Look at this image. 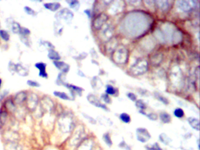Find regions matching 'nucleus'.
Wrapping results in <instances>:
<instances>
[{"label": "nucleus", "instance_id": "nucleus-1", "mask_svg": "<svg viewBox=\"0 0 200 150\" xmlns=\"http://www.w3.org/2000/svg\"><path fill=\"white\" fill-rule=\"evenodd\" d=\"M152 22V17L147 13L134 11L125 16L120 24V29L127 36L137 38L150 29Z\"/></svg>", "mask_w": 200, "mask_h": 150}, {"label": "nucleus", "instance_id": "nucleus-2", "mask_svg": "<svg viewBox=\"0 0 200 150\" xmlns=\"http://www.w3.org/2000/svg\"><path fill=\"white\" fill-rule=\"evenodd\" d=\"M156 38L161 43L178 44L182 40V32L173 23L162 24L154 31Z\"/></svg>", "mask_w": 200, "mask_h": 150}, {"label": "nucleus", "instance_id": "nucleus-3", "mask_svg": "<svg viewBox=\"0 0 200 150\" xmlns=\"http://www.w3.org/2000/svg\"><path fill=\"white\" fill-rule=\"evenodd\" d=\"M57 124L59 131L63 134L72 132L75 127L73 116L69 112L62 113L58 117Z\"/></svg>", "mask_w": 200, "mask_h": 150}, {"label": "nucleus", "instance_id": "nucleus-4", "mask_svg": "<svg viewBox=\"0 0 200 150\" xmlns=\"http://www.w3.org/2000/svg\"><path fill=\"white\" fill-rule=\"evenodd\" d=\"M169 81L171 85L175 89H180L184 85V78L182 70L179 66H171L169 73Z\"/></svg>", "mask_w": 200, "mask_h": 150}, {"label": "nucleus", "instance_id": "nucleus-5", "mask_svg": "<svg viewBox=\"0 0 200 150\" xmlns=\"http://www.w3.org/2000/svg\"><path fill=\"white\" fill-rule=\"evenodd\" d=\"M113 60L117 64H123L127 63L129 59V51L124 45L118 46L112 52Z\"/></svg>", "mask_w": 200, "mask_h": 150}, {"label": "nucleus", "instance_id": "nucleus-6", "mask_svg": "<svg viewBox=\"0 0 200 150\" xmlns=\"http://www.w3.org/2000/svg\"><path fill=\"white\" fill-rule=\"evenodd\" d=\"M149 69V63L144 59H139L130 67V72L134 76H140L145 74Z\"/></svg>", "mask_w": 200, "mask_h": 150}, {"label": "nucleus", "instance_id": "nucleus-7", "mask_svg": "<svg viewBox=\"0 0 200 150\" xmlns=\"http://www.w3.org/2000/svg\"><path fill=\"white\" fill-rule=\"evenodd\" d=\"M198 6V1L192 0H180L176 2L177 8L183 13L190 12L193 8Z\"/></svg>", "mask_w": 200, "mask_h": 150}, {"label": "nucleus", "instance_id": "nucleus-8", "mask_svg": "<svg viewBox=\"0 0 200 150\" xmlns=\"http://www.w3.org/2000/svg\"><path fill=\"white\" fill-rule=\"evenodd\" d=\"M102 31L100 34V38L105 42H107L111 40L114 34V27L111 24H105L102 28Z\"/></svg>", "mask_w": 200, "mask_h": 150}, {"label": "nucleus", "instance_id": "nucleus-9", "mask_svg": "<svg viewBox=\"0 0 200 150\" xmlns=\"http://www.w3.org/2000/svg\"><path fill=\"white\" fill-rule=\"evenodd\" d=\"M125 7V3L123 1H112L109 8V13L112 15H116L122 13Z\"/></svg>", "mask_w": 200, "mask_h": 150}, {"label": "nucleus", "instance_id": "nucleus-10", "mask_svg": "<svg viewBox=\"0 0 200 150\" xmlns=\"http://www.w3.org/2000/svg\"><path fill=\"white\" fill-rule=\"evenodd\" d=\"M108 15L105 13H101L99 14L94 19L92 25L93 27L95 29H101L102 27L106 24V22L108 20Z\"/></svg>", "mask_w": 200, "mask_h": 150}, {"label": "nucleus", "instance_id": "nucleus-11", "mask_svg": "<svg viewBox=\"0 0 200 150\" xmlns=\"http://www.w3.org/2000/svg\"><path fill=\"white\" fill-rule=\"evenodd\" d=\"M55 17L58 20H63L66 22H70L73 18V13L72 11L68 8H64L59 11L56 15Z\"/></svg>", "mask_w": 200, "mask_h": 150}, {"label": "nucleus", "instance_id": "nucleus-12", "mask_svg": "<svg viewBox=\"0 0 200 150\" xmlns=\"http://www.w3.org/2000/svg\"><path fill=\"white\" fill-rule=\"evenodd\" d=\"M87 100L89 102V103L92 104L93 106H94L96 107H98V108L102 109L106 111H109V109H108L107 106L106 105H105L104 104H103L101 102V100H100L93 94H91V93L89 94L87 96Z\"/></svg>", "mask_w": 200, "mask_h": 150}, {"label": "nucleus", "instance_id": "nucleus-13", "mask_svg": "<svg viewBox=\"0 0 200 150\" xmlns=\"http://www.w3.org/2000/svg\"><path fill=\"white\" fill-rule=\"evenodd\" d=\"M136 137L139 141L146 142L151 138V135L147 129L144 128H138L136 130Z\"/></svg>", "mask_w": 200, "mask_h": 150}, {"label": "nucleus", "instance_id": "nucleus-14", "mask_svg": "<svg viewBox=\"0 0 200 150\" xmlns=\"http://www.w3.org/2000/svg\"><path fill=\"white\" fill-rule=\"evenodd\" d=\"M141 46L144 50L150 52L155 48L156 42L152 37L148 36L143 39L141 42Z\"/></svg>", "mask_w": 200, "mask_h": 150}, {"label": "nucleus", "instance_id": "nucleus-15", "mask_svg": "<svg viewBox=\"0 0 200 150\" xmlns=\"http://www.w3.org/2000/svg\"><path fill=\"white\" fill-rule=\"evenodd\" d=\"M35 67L39 70V76L42 78H48V74L46 72V64L44 62H37L35 64Z\"/></svg>", "mask_w": 200, "mask_h": 150}, {"label": "nucleus", "instance_id": "nucleus-16", "mask_svg": "<svg viewBox=\"0 0 200 150\" xmlns=\"http://www.w3.org/2000/svg\"><path fill=\"white\" fill-rule=\"evenodd\" d=\"M154 3L155 6L162 12H167L170 7V1L166 0H158L154 1Z\"/></svg>", "mask_w": 200, "mask_h": 150}, {"label": "nucleus", "instance_id": "nucleus-17", "mask_svg": "<svg viewBox=\"0 0 200 150\" xmlns=\"http://www.w3.org/2000/svg\"><path fill=\"white\" fill-rule=\"evenodd\" d=\"M4 150H24V148L18 141H13L6 142Z\"/></svg>", "mask_w": 200, "mask_h": 150}, {"label": "nucleus", "instance_id": "nucleus-18", "mask_svg": "<svg viewBox=\"0 0 200 150\" xmlns=\"http://www.w3.org/2000/svg\"><path fill=\"white\" fill-rule=\"evenodd\" d=\"M53 63L58 70L62 71L61 73H66L70 70V66L63 61H54Z\"/></svg>", "mask_w": 200, "mask_h": 150}, {"label": "nucleus", "instance_id": "nucleus-19", "mask_svg": "<svg viewBox=\"0 0 200 150\" xmlns=\"http://www.w3.org/2000/svg\"><path fill=\"white\" fill-rule=\"evenodd\" d=\"M64 86L66 88H67L70 91V93H71L73 97L76 95H78L79 96H81L82 93V92L83 91V89H82V88H81L80 87H78L77 86L72 85V84H68V83H66L64 85Z\"/></svg>", "mask_w": 200, "mask_h": 150}, {"label": "nucleus", "instance_id": "nucleus-20", "mask_svg": "<svg viewBox=\"0 0 200 150\" xmlns=\"http://www.w3.org/2000/svg\"><path fill=\"white\" fill-rule=\"evenodd\" d=\"M83 134V131L82 129H77L76 131H75V132L73 137H72V139H70V144L72 145V146H76L77 144L80 142V140L82 138Z\"/></svg>", "mask_w": 200, "mask_h": 150}, {"label": "nucleus", "instance_id": "nucleus-21", "mask_svg": "<svg viewBox=\"0 0 200 150\" xmlns=\"http://www.w3.org/2000/svg\"><path fill=\"white\" fill-rule=\"evenodd\" d=\"M187 121L193 129L196 131L199 130V121L198 118L194 117H189L187 118Z\"/></svg>", "mask_w": 200, "mask_h": 150}, {"label": "nucleus", "instance_id": "nucleus-22", "mask_svg": "<svg viewBox=\"0 0 200 150\" xmlns=\"http://www.w3.org/2000/svg\"><path fill=\"white\" fill-rule=\"evenodd\" d=\"M107 42L108 43L106 45V50L108 52H113L118 46V41L115 38H112L111 40H109Z\"/></svg>", "mask_w": 200, "mask_h": 150}, {"label": "nucleus", "instance_id": "nucleus-23", "mask_svg": "<svg viewBox=\"0 0 200 150\" xmlns=\"http://www.w3.org/2000/svg\"><path fill=\"white\" fill-rule=\"evenodd\" d=\"M44 7L52 12H55L58 11L60 7H61V4L57 2H54V3H45L44 4Z\"/></svg>", "mask_w": 200, "mask_h": 150}, {"label": "nucleus", "instance_id": "nucleus-24", "mask_svg": "<svg viewBox=\"0 0 200 150\" xmlns=\"http://www.w3.org/2000/svg\"><path fill=\"white\" fill-rule=\"evenodd\" d=\"M15 71L19 74L21 76H27L28 74V70L23 65L20 63L15 64Z\"/></svg>", "mask_w": 200, "mask_h": 150}, {"label": "nucleus", "instance_id": "nucleus-25", "mask_svg": "<svg viewBox=\"0 0 200 150\" xmlns=\"http://www.w3.org/2000/svg\"><path fill=\"white\" fill-rule=\"evenodd\" d=\"M48 57H49V59L54 60V61L59 60L61 58L59 53L58 52H56L55 50V49H49L48 53Z\"/></svg>", "mask_w": 200, "mask_h": 150}, {"label": "nucleus", "instance_id": "nucleus-26", "mask_svg": "<svg viewBox=\"0 0 200 150\" xmlns=\"http://www.w3.org/2000/svg\"><path fill=\"white\" fill-rule=\"evenodd\" d=\"M91 86L94 89L99 90L103 86V83L99 77L95 76L94 77L91 81Z\"/></svg>", "mask_w": 200, "mask_h": 150}, {"label": "nucleus", "instance_id": "nucleus-27", "mask_svg": "<svg viewBox=\"0 0 200 150\" xmlns=\"http://www.w3.org/2000/svg\"><path fill=\"white\" fill-rule=\"evenodd\" d=\"M163 60V55L161 53H156L151 58V63L152 65L158 66L159 65Z\"/></svg>", "mask_w": 200, "mask_h": 150}, {"label": "nucleus", "instance_id": "nucleus-28", "mask_svg": "<svg viewBox=\"0 0 200 150\" xmlns=\"http://www.w3.org/2000/svg\"><path fill=\"white\" fill-rule=\"evenodd\" d=\"M160 118L161 121L165 124L170 123L171 121V116L166 113V112H162L160 114Z\"/></svg>", "mask_w": 200, "mask_h": 150}, {"label": "nucleus", "instance_id": "nucleus-29", "mask_svg": "<svg viewBox=\"0 0 200 150\" xmlns=\"http://www.w3.org/2000/svg\"><path fill=\"white\" fill-rule=\"evenodd\" d=\"M54 95L61 99L64 100H71L72 99L65 92H59V91H55L53 93Z\"/></svg>", "mask_w": 200, "mask_h": 150}, {"label": "nucleus", "instance_id": "nucleus-30", "mask_svg": "<svg viewBox=\"0 0 200 150\" xmlns=\"http://www.w3.org/2000/svg\"><path fill=\"white\" fill-rule=\"evenodd\" d=\"M92 145V144H90L89 141L86 140V141L82 142V143L77 146V150H90Z\"/></svg>", "mask_w": 200, "mask_h": 150}, {"label": "nucleus", "instance_id": "nucleus-31", "mask_svg": "<svg viewBox=\"0 0 200 150\" xmlns=\"http://www.w3.org/2000/svg\"><path fill=\"white\" fill-rule=\"evenodd\" d=\"M26 98H27L26 94L24 92H20V93L16 95L15 98V101L16 102V103L18 104H21L25 100Z\"/></svg>", "mask_w": 200, "mask_h": 150}, {"label": "nucleus", "instance_id": "nucleus-32", "mask_svg": "<svg viewBox=\"0 0 200 150\" xmlns=\"http://www.w3.org/2000/svg\"><path fill=\"white\" fill-rule=\"evenodd\" d=\"M8 118V112L6 110H1L0 111V124L4 125L6 124Z\"/></svg>", "mask_w": 200, "mask_h": 150}, {"label": "nucleus", "instance_id": "nucleus-33", "mask_svg": "<svg viewBox=\"0 0 200 150\" xmlns=\"http://www.w3.org/2000/svg\"><path fill=\"white\" fill-rule=\"evenodd\" d=\"M28 107L31 109V110H34L36 107V106L38 104V99H35L34 98V97L33 96H31L30 99H29L28 100Z\"/></svg>", "mask_w": 200, "mask_h": 150}, {"label": "nucleus", "instance_id": "nucleus-34", "mask_svg": "<svg viewBox=\"0 0 200 150\" xmlns=\"http://www.w3.org/2000/svg\"><path fill=\"white\" fill-rule=\"evenodd\" d=\"M135 106L137 109H139L140 110H142V111H144V110L147 109L146 103L143 100H141V99L137 100L136 101Z\"/></svg>", "mask_w": 200, "mask_h": 150}, {"label": "nucleus", "instance_id": "nucleus-35", "mask_svg": "<svg viewBox=\"0 0 200 150\" xmlns=\"http://www.w3.org/2000/svg\"><path fill=\"white\" fill-rule=\"evenodd\" d=\"M65 73H59L58 76L56 78V83L58 85H63L64 86V85L66 83V82H65Z\"/></svg>", "mask_w": 200, "mask_h": 150}, {"label": "nucleus", "instance_id": "nucleus-36", "mask_svg": "<svg viewBox=\"0 0 200 150\" xmlns=\"http://www.w3.org/2000/svg\"><path fill=\"white\" fill-rule=\"evenodd\" d=\"M117 93V90L115 88L111 85H108L106 87V94L108 95L115 96Z\"/></svg>", "mask_w": 200, "mask_h": 150}, {"label": "nucleus", "instance_id": "nucleus-37", "mask_svg": "<svg viewBox=\"0 0 200 150\" xmlns=\"http://www.w3.org/2000/svg\"><path fill=\"white\" fill-rule=\"evenodd\" d=\"M159 138H160V141L165 145H168L170 144V142H171V139L165 133H161L159 136Z\"/></svg>", "mask_w": 200, "mask_h": 150}, {"label": "nucleus", "instance_id": "nucleus-38", "mask_svg": "<svg viewBox=\"0 0 200 150\" xmlns=\"http://www.w3.org/2000/svg\"><path fill=\"white\" fill-rule=\"evenodd\" d=\"M70 8L74 10H78L80 7V3L78 1H67Z\"/></svg>", "mask_w": 200, "mask_h": 150}, {"label": "nucleus", "instance_id": "nucleus-39", "mask_svg": "<svg viewBox=\"0 0 200 150\" xmlns=\"http://www.w3.org/2000/svg\"><path fill=\"white\" fill-rule=\"evenodd\" d=\"M19 34L21 35V38H27V36L31 34V31L27 28L21 27Z\"/></svg>", "mask_w": 200, "mask_h": 150}, {"label": "nucleus", "instance_id": "nucleus-40", "mask_svg": "<svg viewBox=\"0 0 200 150\" xmlns=\"http://www.w3.org/2000/svg\"><path fill=\"white\" fill-rule=\"evenodd\" d=\"M120 119L125 123H129L131 121V118H130V116L126 113H122L120 116Z\"/></svg>", "mask_w": 200, "mask_h": 150}, {"label": "nucleus", "instance_id": "nucleus-41", "mask_svg": "<svg viewBox=\"0 0 200 150\" xmlns=\"http://www.w3.org/2000/svg\"><path fill=\"white\" fill-rule=\"evenodd\" d=\"M0 37L5 41H8L10 38V36L8 32L4 29L0 30Z\"/></svg>", "mask_w": 200, "mask_h": 150}, {"label": "nucleus", "instance_id": "nucleus-42", "mask_svg": "<svg viewBox=\"0 0 200 150\" xmlns=\"http://www.w3.org/2000/svg\"><path fill=\"white\" fill-rule=\"evenodd\" d=\"M155 96H156V97L159 101H160V102H161V103H163V104H165V105L168 104L169 102H168V99H167L166 97H165L164 96L161 95L160 93H155Z\"/></svg>", "mask_w": 200, "mask_h": 150}, {"label": "nucleus", "instance_id": "nucleus-43", "mask_svg": "<svg viewBox=\"0 0 200 150\" xmlns=\"http://www.w3.org/2000/svg\"><path fill=\"white\" fill-rule=\"evenodd\" d=\"M21 28L20 25L16 22H13L11 24V29L14 34H19Z\"/></svg>", "mask_w": 200, "mask_h": 150}, {"label": "nucleus", "instance_id": "nucleus-44", "mask_svg": "<svg viewBox=\"0 0 200 150\" xmlns=\"http://www.w3.org/2000/svg\"><path fill=\"white\" fill-rule=\"evenodd\" d=\"M174 114L176 117L180 118L183 117V116H184V111L181 108H177L174 111Z\"/></svg>", "mask_w": 200, "mask_h": 150}, {"label": "nucleus", "instance_id": "nucleus-45", "mask_svg": "<svg viewBox=\"0 0 200 150\" xmlns=\"http://www.w3.org/2000/svg\"><path fill=\"white\" fill-rule=\"evenodd\" d=\"M104 139L105 142V143L109 146H112V139H111V136L109 135V134L108 132L107 133H105L104 135Z\"/></svg>", "mask_w": 200, "mask_h": 150}, {"label": "nucleus", "instance_id": "nucleus-46", "mask_svg": "<svg viewBox=\"0 0 200 150\" xmlns=\"http://www.w3.org/2000/svg\"><path fill=\"white\" fill-rule=\"evenodd\" d=\"M24 11L25 12L30 15H32V16H35L37 15V12L35 11H34L33 9H32L31 7H24Z\"/></svg>", "mask_w": 200, "mask_h": 150}, {"label": "nucleus", "instance_id": "nucleus-47", "mask_svg": "<svg viewBox=\"0 0 200 150\" xmlns=\"http://www.w3.org/2000/svg\"><path fill=\"white\" fill-rule=\"evenodd\" d=\"M27 83L28 86H30L31 87H33V88H39L41 86L39 83H38L37 81H32V80H28L27 81Z\"/></svg>", "mask_w": 200, "mask_h": 150}, {"label": "nucleus", "instance_id": "nucleus-48", "mask_svg": "<svg viewBox=\"0 0 200 150\" xmlns=\"http://www.w3.org/2000/svg\"><path fill=\"white\" fill-rule=\"evenodd\" d=\"M146 148L148 150H162L157 143H154L151 145H147Z\"/></svg>", "mask_w": 200, "mask_h": 150}, {"label": "nucleus", "instance_id": "nucleus-49", "mask_svg": "<svg viewBox=\"0 0 200 150\" xmlns=\"http://www.w3.org/2000/svg\"><path fill=\"white\" fill-rule=\"evenodd\" d=\"M101 98L103 99V100L107 104H111L112 102V100L109 96L107 94H103L101 96Z\"/></svg>", "mask_w": 200, "mask_h": 150}, {"label": "nucleus", "instance_id": "nucleus-50", "mask_svg": "<svg viewBox=\"0 0 200 150\" xmlns=\"http://www.w3.org/2000/svg\"><path fill=\"white\" fill-rule=\"evenodd\" d=\"M146 116H147V117L149 119H150V120H152V121H156L158 119L157 114L156 113H150L148 114H146Z\"/></svg>", "mask_w": 200, "mask_h": 150}, {"label": "nucleus", "instance_id": "nucleus-51", "mask_svg": "<svg viewBox=\"0 0 200 150\" xmlns=\"http://www.w3.org/2000/svg\"><path fill=\"white\" fill-rule=\"evenodd\" d=\"M127 96L130 100H132L133 102H136L137 100V96L133 93H132V92L128 93L127 94Z\"/></svg>", "mask_w": 200, "mask_h": 150}, {"label": "nucleus", "instance_id": "nucleus-52", "mask_svg": "<svg viewBox=\"0 0 200 150\" xmlns=\"http://www.w3.org/2000/svg\"><path fill=\"white\" fill-rule=\"evenodd\" d=\"M144 3L149 8H153L155 6L154 1H144Z\"/></svg>", "mask_w": 200, "mask_h": 150}, {"label": "nucleus", "instance_id": "nucleus-53", "mask_svg": "<svg viewBox=\"0 0 200 150\" xmlns=\"http://www.w3.org/2000/svg\"><path fill=\"white\" fill-rule=\"evenodd\" d=\"M82 114L83 115V116L85 117V118H86L87 120H88L89 121L90 123H92V124H95V123H96V121L94 118H93L92 117H90L89 116H88V115H87V114H85V113H83V114Z\"/></svg>", "mask_w": 200, "mask_h": 150}, {"label": "nucleus", "instance_id": "nucleus-54", "mask_svg": "<svg viewBox=\"0 0 200 150\" xmlns=\"http://www.w3.org/2000/svg\"><path fill=\"white\" fill-rule=\"evenodd\" d=\"M128 3H129L130 4H132V5H135V6H140L139 4L142 3V1H127Z\"/></svg>", "mask_w": 200, "mask_h": 150}, {"label": "nucleus", "instance_id": "nucleus-55", "mask_svg": "<svg viewBox=\"0 0 200 150\" xmlns=\"http://www.w3.org/2000/svg\"><path fill=\"white\" fill-rule=\"evenodd\" d=\"M86 56H87V53L83 52V53H81L78 57H76V59H79V60H82V59H85V58L86 57Z\"/></svg>", "mask_w": 200, "mask_h": 150}, {"label": "nucleus", "instance_id": "nucleus-56", "mask_svg": "<svg viewBox=\"0 0 200 150\" xmlns=\"http://www.w3.org/2000/svg\"><path fill=\"white\" fill-rule=\"evenodd\" d=\"M84 13L86 14V15H87V17L89 18H90V17L92 16V13H91V11L89 9H87V10H85Z\"/></svg>", "mask_w": 200, "mask_h": 150}, {"label": "nucleus", "instance_id": "nucleus-57", "mask_svg": "<svg viewBox=\"0 0 200 150\" xmlns=\"http://www.w3.org/2000/svg\"><path fill=\"white\" fill-rule=\"evenodd\" d=\"M77 74L79 75V76H82V77H85V74L83 73V72H82L80 70H79L78 72H77Z\"/></svg>", "mask_w": 200, "mask_h": 150}, {"label": "nucleus", "instance_id": "nucleus-58", "mask_svg": "<svg viewBox=\"0 0 200 150\" xmlns=\"http://www.w3.org/2000/svg\"><path fill=\"white\" fill-rule=\"evenodd\" d=\"M1 84H2V80L0 79V89H1Z\"/></svg>", "mask_w": 200, "mask_h": 150}, {"label": "nucleus", "instance_id": "nucleus-59", "mask_svg": "<svg viewBox=\"0 0 200 150\" xmlns=\"http://www.w3.org/2000/svg\"><path fill=\"white\" fill-rule=\"evenodd\" d=\"M0 28H1V22H0Z\"/></svg>", "mask_w": 200, "mask_h": 150}]
</instances>
